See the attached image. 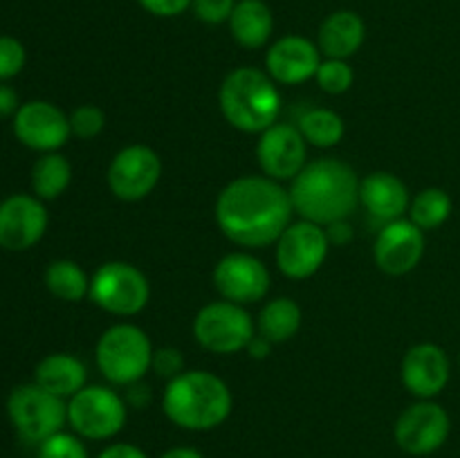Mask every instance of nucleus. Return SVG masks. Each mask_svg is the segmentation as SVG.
Instances as JSON below:
<instances>
[{
  "mask_svg": "<svg viewBox=\"0 0 460 458\" xmlns=\"http://www.w3.org/2000/svg\"><path fill=\"white\" fill-rule=\"evenodd\" d=\"M301 135L310 146L332 148L344 139L346 126L341 115L331 108H308L296 121Z\"/></svg>",
  "mask_w": 460,
  "mask_h": 458,
  "instance_id": "27",
  "label": "nucleus"
},
{
  "mask_svg": "<svg viewBox=\"0 0 460 458\" xmlns=\"http://www.w3.org/2000/svg\"><path fill=\"white\" fill-rule=\"evenodd\" d=\"M72 182V166L61 153H40L31 166V191L40 200H57Z\"/></svg>",
  "mask_w": 460,
  "mask_h": 458,
  "instance_id": "25",
  "label": "nucleus"
},
{
  "mask_svg": "<svg viewBox=\"0 0 460 458\" xmlns=\"http://www.w3.org/2000/svg\"><path fill=\"white\" fill-rule=\"evenodd\" d=\"M13 135L31 151L57 153L72 135L70 115H66L57 103L43 99L21 103L13 115Z\"/></svg>",
  "mask_w": 460,
  "mask_h": 458,
  "instance_id": "14",
  "label": "nucleus"
},
{
  "mask_svg": "<svg viewBox=\"0 0 460 458\" xmlns=\"http://www.w3.org/2000/svg\"><path fill=\"white\" fill-rule=\"evenodd\" d=\"M21 108L18 94L12 85L0 84V117H13Z\"/></svg>",
  "mask_w": 460,
  "mask_h": 458,
  "instance_id": "39",
  "label": "nucleus"
},
{
  "mask_svg": "<svg viewBox=\"0 0 460 458\" xmlns=\"http://www.w3.org/2000/svg\"><path fill=\"white\" fill-rule=\"evenodd\" d=\"M128 404L108 386H84L67 400V425L84 440H111L124 429Z\"/></svg>",
  "mask_w": 460,
  "mask_h": 458,
  "instance_id": "8",
  "label": "nucleus"
},
{
  "mask_svg": "<svg viewBox=\"0 0 460 458\" xmlns=\"http://www.w3.org/2000/svg\"><path fill=\"white\" fill-rule=\"evenodd\" d=\"M39 458H90L84 438L67 431L49 436L39 445Z\"/></svg>",
  "mask_w": 460,
  "mask_h": 458,
  "instance_id": "30",
  "label": "nucleus"
},
{
  "mask_svg": "<svg viewBox=\"0 0 460 458\" xmlns=\"http://www.w3.org/2000/svg\"><path fill=\"white\" fill-rule=\"evenodd\" d=\"M425 254V232L409 218L391 220L377 232L373 259L385 274L402 277L418 268Z\"/></svg>",
  "mask_w": 460,
  "mask_h": 458,
  "instance_id": "17",
  "label": "nucleus"
},
{
  "mask_svg": "<svg viewBox=\"0 0 460 458\" xmlns=\"http://www.w3.org/2000/svg\"><path fill=\"white\" fill-rule=\"evenodd\" d=\"M160 458H205L196 447H171Z\"/></svg>",
  "mask_w": 460,
  "mask_h": 458,
  "instance_id": "41",
  "label": "nucleus"
},
{
  "mask_svg": "<svg viewBox=\"0 0 460 458\" xmlns=\"http://www.w3.org/2000/svg\"><path fill=\"white\" fill-rule=\"evenodd\" d=\"M97 458H148V456L142 447H137V445L115 443V445H108Z\"/></svg>",
  "mask_w": 460,
  "mask_h": 458,
  "instance_id": "38",
  "label": "nucleus"
},
{
  "mask_svg": "<svg viewBox=\"0 0 460 458\" xmlns=\"http://www.w3.org/2000/svg\"><path fill=\"white\" fill-rule=\"evenodd\" d=\"M314 79H317L319 88H322L323 92L344 94L349 92L350 85H353L355 72L353 67L349 66V61H341V58H326V61H322V66H319Z\"/></svg>",
  "mask_w": 460,
  "mask_h": 458,
  "instance_id": "29",
  "label": "nucleus"
},
{
  "mask_svg": "<svg viewBox=\"0 0 460 458\" xmlns=\"http://www.w3.org/2000/svg\"><path fill=\"white\" fill-rule=\"evenodd\" d=\"M34 382L43 386L49 393L58 395L63 400H70L79 393L84 386H88V371L79 357L70 353H52L45 355L34 368Z\"/></svg>",
  "mask_w": 460,
  "mask_h": 458,
  "instance_id": "22",
  "label": "nucleus"
},
{
  "mask_svg": "<svg viewBox=\"0 0 460 458\" xmlns=\"http://www.w3.org/2000/svg\"><path fill=\"white\" fill-rule=\"evenodd\" d=\"M295 214L322 227L346 220L359 205V180L353 166L337 157L308 162L288 187Z\"/></svg>",
  "mask_w": 460,
  "mask_h": 458,
  "instance_id": "2",
  "label": "nucleus"
},
{
  "mask_svg": "<svg viewBox=\"0 0 460 458\" xmlns=\"http://www.w3.org/2000/svg\"><path fill=\"white\" fill-rule=\"evenodd\" d=\"M326 236H328V241H331V245L344 247L353 241L355 232H353V227H350L349 218H346V220H337V223L326 225Z\"/></svg>",
  "mask_w": 460,
  "mask_h": 458,
  "instance_id": "37",
  "label": "nucleus"
},
{
  "mask_svg": "<svg viewBox=\"0 0 460 458\" xmlns=\"http://www.w3.org/2000/svg\"><path fill=\"white\" fill-rule=\"evenodd\" d=\"M151 339L135 323H115L102 332L94 348L97 368L111 384L128 386L148 373L153 362Z\"/></svg>",
  "mask_w": 460,
  "mask_h": 458,
  "instance_id": "5",
  "label": "nucleus"
},
{
  "mask_svg": "<svg viewBox=\"0 0 460 458\" xmlns=\"http://www.w3.org/2000/svg\"><path fill=\"white\" fill-rule=\"evenodd\" d=\"M449 413L434 400H420L398 416L394 427L395 443L411 456H429L449 438Z\"/></svg>",
  "mask_w": 460,
  "mask_h": 458,
  "instance_id": "12",
  "label": "nucleus"
},
{
  "mask_svg": "<svg viewBox=\"0 0 460 458\" xmlns=\"http://www.w3.org/2000/svg\"><path fill=\"white\" fill-rule=\"evenodd\" d=\"M268 268L250 251H232L214 268V287L225 301L250 305L263 301L270 292Z\"/></svg>",
  "mask_w": 460,
  "mask_h": 458,
  "instance_id": "15",
  "label": "nucleus"
},
{
  "mask_svg": "<svg viewBox=\"0 0 460 458\" xmlns=\"http://www.w3.org/2000/svg\"><path fill=\"white\" fill-rule=\"evenodd\" d=\"M162 178V160L146 144H130L115 153L108 166V189L124 202L144 200Z\"/></svg>",
  "mask_w": 460,
  "mask_h": 458,
  "instance_id": "11",
  "label": "nucleus"
},
{
  "mask_svg": "<svg viewBox=\"0 0 460 458\" xmlns=\"http://www.w3.org/2000/svg\"><path fill=\"white\" fill-rule=\"evenodd\" d=\"M290 191L268 175L232 180L216 198V223L232 242L250 250L268 247L292 223Z\"/></svg>",
  "mask_w": 460,
  "mask_h": 458,
  "instance_id": "1",
  "label": "nucleus"
},
{
  "mask_svg": "<svg viewBox=\"0 0 460 458\" xmlns=\"http://www.w3.org/2000/svg\"><path fill=\"white\" fill-rule=\"evenodd\" d=\"M90 301L115 317H133L146 308L151 299L148 278L137 265L126 260H108L90 277Z\"/></svg>",
  "mask_w": 460,
  "mask_h": 458,
  "instance_id": "6",
  "label": "nucleus"
},
{
  "mask_svg": "<svg viewBox=\"0 0 460 458\" xmlns=\"http://www.w3.org/2000/svg\"><path fill=\"white\" fill-rule=\"evenodd\" d=\"M234 40L247 49L263 48L274 30V18L263 0H238L229 18Z\"/></svg>",
  "mask_w": 460,
  "mask_h": 458,
  "instance_id": "23",
  "label": "nucleus"
},
{
  "mask_svg": "<svg viewBox=\"0 0 460 458\" xmlns=\"http://www.w3.org/2000/svg\"><path fill=\"white\" fill-rule=\"evenodd\" d=\"M277 265L281 274L295 281L314 277L326 263L331 241L326 236V227L310 220L288 225L277 242Z\"/></svg>",
  "mask_w": 460,
  "mask_h": 458,
  "instance_id": "10",
  "label": "nucleus"
},
{
  "mask_svg": "<svg viewBox=\"0 0 460 458\" xmlns=\"http://www.w3.org/2000/svg\"><path fill=\"white\" fill-rule=\"evenodd\" d=\"M49 216L43 200L30 193H13L0 202V247L27 251L45 236Z\"/></svg>",
  "mask_w": 460,
  "mask_h": 458,
  "instance_id": "16",
  "label": "nucleus"
},
{
  "mask_svg": "<svg viewBox=\"0 0 460 458\" xmlns=\"http://www.w3.org/2000/svg\"><path fill=\"white\" fill-rule=\"evenodd\" d=\"M7 416L22 440L40 445L49 436L63 431L67 422V402L31 382L16 386L9 393Z\"/></svg>",
  "mask_w": 460,
  "mask_h": 458,
  "instance_id": "7",
  "label": "nucleus"
},
{
  "mask_svg": "<svg viewBox=\"0 0 460 458\" xmlns=\"http://www.w3.org/2000/svg\"><path fill=\"white\" fill-rule=\"evenodd\" d=\"M126 404H128V407H135V409H144V407H148V404H151V400H153V393H151V386L148 384H144L142 380L139 382H133V384H128L126 386Z\"/></svg>",
  "mask_w": 460,
  "mask_h": 458,
  "instance_id": "36",
  "label": "nucleus"
},
{
  "mask_svg": "<svg viewBox=\"0 0 460 458\" xmlns=\"http://www.w3.org/2000/svg\"><path fill=\"white\" fill-rule=\"evenodd\" d=\"M27 63L25 45L13 36H0V81L21 75Z\"/></svg>",
  "mask_w": 460,
  "mask_h": 458,
  "instance_id": "32",
  "label": "nucleus"
},
{
  "mask_svg": "<svg viewBox=\"0 0 460 458\" xmlns=\"http://www.w3.org/2000/svg\"><path fill=\"white\" fill-rule=\"evenodd\" d=\"M45 287L57 299L76 304V301H84L90 295V277L75 260L58 259L52 260L45 269Z\"/></svg>",
  "mask_w": 460,
  "mask_h": 458,
  "instance_id": "26",
  "label": "nucleus"
},
{
  "mask_svg": "<svg viewBox=\"0 0 460 458\" xmlns=\"http://www.w3.org/2000/svg\"><path fill=\"white\" fill-rule=\"evenodd\" d=\"M256 160L263 175L277 182H292L308 164V142L296 124L277 121L259 135Z\"/></svg>",
  "mask_w": 460,
  "mask_h": 458,
  "instance_id": "13",
  "label": "nucleus"
},
{
  "mask_svg": "<svg viewBox=\"0 0 460 458\" xmlns=\"http://www.w3.org/2000/svg\"><path fill=\"white\" fill-rule=\"evenodd\" d=\"M218 103L229 126L241 133L261 135L281 115V92L277 81L259 67L243 66L229 72L220 84Z\"/></svg>",
  "mask_w": 460,
  "mask_h": 458,
  "instance_id": "4",
  "label": "nucleus"
},
{
  "mask_svg": "<svg viewBox=\"0 0 460 458\" xmlns=\"http://www.w3.org/2000/svg\"><path fill=\"white\" fill-rule=\"evenodd\" d=\"M234 7H236V0H193L191 4L196 18H200L207 25L229 22Z\"/></svg>",
  "mask_w": 460,
  "mask_h": 458,
  "instance_id": "33",
  "label": "nucleus"
},
{
  "mask_svg": "<svg viewBox=\"0 0 460 458\" xmlns=\"http://www.w3.org/2000/svg\"><path fill=\"white\" fill-rule=\"evenodd\" d=\"M304 313L290 296H279L261 308L256 319V332L272 344H283L299 332Z\"/></svg>",
  "mask_w": 460,
  "mask_h": 458,
  "instance_id": "24",
  "label": "nucleus"
},
{
  "mask_svg": "<svg viewBox=\"0 0 460 458\" xmlns=\"http://www.w3.org/2000/svg\"><path fill=\"white\" fill-rule=\"evenodd\" d=\"M272 341H268L265 337H261L259 332H256L254 337H252V341L247 344V353H250V357L254 359H265L270 355V350H272Z\"/></svg>",
  "mask_w": 460,
  "mask_h": 458,
  "instance_id": "40",
  "label": "nucleus"
},
{
  "mask_svg": "<svg viewBox=\"0 0 460 458\" xmlns=\"http://www.w3.org/2000/svg\"><path fill=\"white\" fill-rule=\"evenodd\" d=\"M367 39V27L364 21L355 12L341 9V12L331 13L322 22L317 34V48L326 58H341L346 61L349 57L358 54Z\"/></svg>",
  "mask_w": 460,
  "mask_h": 458,
  "instance_id": "21",
  "label": "nucleus"
},
{
  "mask_svg": "<svg viewBox=\"0 0 460 458\" xmlns=\"http://www.w3.org/2000/svg\"><path fill=\"white\" fill-rule=\"evenodd\" d=\"M256 335V321L245 305L232 301H214L198 310L193 319V337L205 350L216 355H234L247 348Z\"/></svg>",
  "mask_w": 460,
  "mask_h": 458,
  "instance_id": "9",
  "label": "nucleus"
},
{
  "mask_svg": "<svg viewBox=\"0 0 460 458\" xmlns=\"http://www.w3.org/2000/svg\"><path fill=\"white\" fill-rule=\"evenodd\" d=\"M359 205L382 223L404 218L409 214L411 196L409 189L398 175L389 171H373L367 178L359 180Z\"/></svg>",
  "mask_w": 460,
  "mask_h": 458,
  "instance_id": "20",
  "label": "nucleus"
},
{
  "mask_svg": "<svg viewBox=\"0 0 460 458\" xmlns=\"http://www.w3.org/2000/svg\"><path fill=\"white\" fill-rule=\"evenodd\" d=\"M151 368L164 380H175L180 373H184V357L178 348H171V346H164V348L155 350L153 353Z\"/></svg>",
  "mask_w": 460,
  "mask_h": 458,
  "instance_id": "34",
  "label": "nucleus"
},
{
  "mask_svg": "<svg viewBox=\"0 0 460 458\" xmlns=\"http://www.w3.org/2000/svg\"><path fill=\"white\" fill-rule=\"evenodd\" d=\"M70 128L72 135L79 139H94L103 133L106 128V112L93 103H84V106L75 108L70 115Z\"/></svg>",
  "mask_w": 460,
  "mask_h": 458,
  "instance_id": "31",
  "label": "nucleus"
},
{
  "mask_svg": "<svg viewBox=\"0 0 460 458\" xmlns=\"http://www.w3.org/2000/svg\"><path fill=\"white\" fill-rule=\"evenodd\" d=\"M148 13L160 18H171L178 16V13L187 12L193 4V0H137Z\"/></svg>",
  "mask_w": 460,
  "mask_h": 458,
  "instance_id": "35",
  "label": "nucleus"
},
{
  "mask_svg": "<svg viewBox=\"0 0 460 458\" xmlns=\"http://www.w3.org/2000/svg\"><path fill=\"white\" fill-rule=\"evenodd\" d=\"M234 398L225 380L209 371H184L166 384L164 416L187 431H211L232 416Z\"/></svg>",
  "mask_w": 460,
  "mask_h": 458,
  "instance_id": "3",
  "label": "nucleus"
},
{
  "mask_svg": "<svg viewBox=\"0 0 460 458\" xmlns=\"http://www.w3.org/2000/svg\"><path fill=\"white\" fill-rule=\"evenodd\" d=\"M400 375H402L404 389L418 400L436 398L443 393L449 382L447 353L438 344H429V341L411 346L402 357Z\"/></svg>",
  "mask_w": 460,
  "mask_h": 458,
  "instance_id": "19",
  "label": "nucleus"
},
{
  "mask_svg": "<svg viewBox=\"0 0 460 458\" xmlns=\"http://www.w3.org/2000/svg\"><path fill=\"white\" fill-rule=\"evenodd\" d=\"M322 66V49L304 36H283L265 54L268 75L281 85H296L313 79Z\"/></svg>",
  "mask_w": 460,
  "mask_h": 458,
  "instance_id": "18",
  "label": "nucleus"
},
{
  "mask_svg": "<svg viewBox=\"0 0 460 458\" xmlns=\"http://www.w3.org/2000/svg\"><path fill=\"white\" fill-rule=\"evenodd\" d=\"M452 198H449V193L445 189H422L420 193L413 196L411 205H409V220L413 225H418L422 232L438 229L452 216Z\"/></svg>",
  "mask_w": 460,
  "mask_h": 458,
  "instance_id": "28",
  "label": "nucleus"
}]
</instances>
